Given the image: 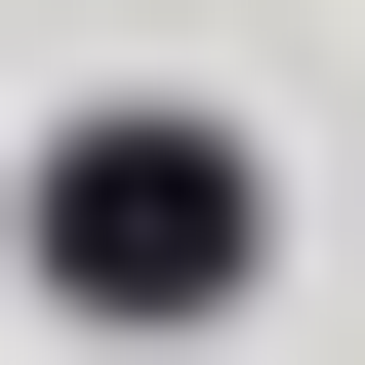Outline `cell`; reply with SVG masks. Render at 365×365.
<instances>
[{
	"label": "cell",
	"mask_w": 365,
	"mask_h": 365,
	"mask_svg": "<svg viewBox=\"0 0 365 365\" xmlns=\"http://www.w3.org/2000/svg\"><path fill=\"white\" fill-rule=\"evenodd\" d=\"M41 284H81V325H203V284H244V122H81V163H41Z\"/></svg>",
	"instance_id": "6da1fadb"
}]
</instances>
